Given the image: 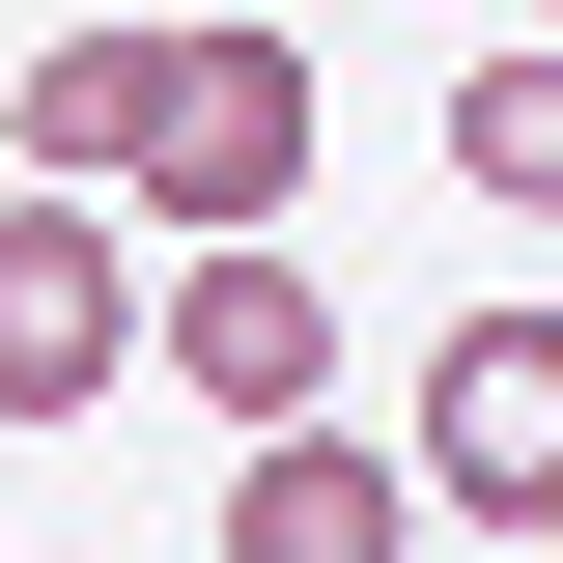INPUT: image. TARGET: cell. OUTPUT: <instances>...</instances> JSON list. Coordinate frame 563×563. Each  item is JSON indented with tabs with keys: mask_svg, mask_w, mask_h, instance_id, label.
Returning a JSON list of instances; mask_svg holds the SVG:
<instances>
[{
	"mask_svg": "<svg viewBox=\"0 0 563 563\" xmlns=\"http://www.w3.org/2000/svg\"><path fill=\"white\" fill-rule=\"evenodd\" d=\"M282 198H310V57H282V29H169V85H141V141H113V225L225 254V225H282Z\"/></svg>",
	"mask_w": 563,
	"mask_h": 563,
	"instance_id": "6da1fadb",
	"label": "cell"
},
{
	"mask_svg": "<svg viewBox=\"0 0 563 563\" xmlns=\"http://www.w3.org/2000/svg\"><path fill=\"white\" fill-rule=\"evenodd\" d=\"M141 366H169L225 451H254V422H339V282L282 254V225H225V254H169V282H141Z\"/></svg>",
	"mask_w": 563,
	"mask_h": 563,
	"instance_id": "7a4b0ae2",
	"label": "cell"
},
{
	"mask_svg": "<svg viewBox=\"0 0 563 563\" xmlns=\"http://www.w3.org/2000/svg\"><path fill=\"white\" fill-rule=\"evenodd\" d=\"M536 29H563V0H536Z\"/></svg>",
	"mask_w": 563,
	"mask_h": 563,
	"instance_id": "9c48e42d",
	"label": "cell"
},
{
	"mask_svg": "<svg viewBox=\"0 0 563 563\" xmlns=\"http://www.w3.org/2000/svg\"><path fill=\"white\" fill-rule=\"evenodd\" d=\"M113 366H141V225L113 198H0V422L57 451Z\"/></svg>",
	"mask_w": 563,
	"mask_h": 563,
	"instance_id": "277c9868",
	"label": "cell"
},
{
	"mask_svg": "<svg viewBox=\"0 0 563 563\" xmlns=\"http://www.w3.org/2000/svg\"><path fill=\"white\" fill-rule=\"evenodd\" d=\"M141 85H169V29H29V85H0V141H29V198H113V141H141Z\"/></svg>",
	"mask_w": 563,
	"mask_h": 563,
	"instance_id": "8992f818",
	"label": "cell"
},
{
	"mask_svg": "<svg viewBox=\"0 0 563 563\" xmlns=\"http://www.w3.org/2000/svg\"><path fill=\"white\" fill-rule=\"evenodd\" d=\"M451 198L563 225V29H507V57H451Z\"/></svg>",
	"mask_w": 563,
	"mask_h": 563,
	"instance_id": "52a82bcc",
	"label": "cell"
},
{
	"mask_svg": "<svg viewBox=\"0 0 563 563\" xmlns=\"http://www.w3.org/2000/svg\"><path fill=\"white\" fill-rule=\"evenodd\" d=\"M225 563H422V479L339 451V422H254L225 451Z\"/></svg>",
	"mask_w": 563,
	"mask_h": 563,
	"instance_id": "5b68a950",
	"label": "cell"
},
{
	"mask_svg": "<svg viewBox=\"0 0 563 563\" xmlns=\"http://www.w3.org/2000/svg\"><path fill=\"white\" fill-rule=\"evenodd\" d=\"M536 563H563V507H536Z\"/></svg>",
	"mask_w": 563,
	"mask_h": 563,
	"instance_id": "ba28073f",
	"label": "cell"
},
{
	"mask_svg": "<svg viewBox=\"0 0 563 563\" xmlns=\"http://www.w3.org/2000/svg\"><path fill=\"white\" fill-rule=\"evenodd\" d=\"M395 479L451 507V536H536V507H563V310H451V339H422Z\"/></svg>",
	"mask_w": 563,
	"mask_h": 563,
	"instance_id": "3957f363",
	"label": "cell"
}]
</instances>
